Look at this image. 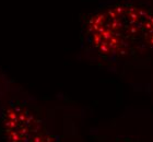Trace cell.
Returning a JSON list of instances; mask_svg holds the SVG:
<instances>
[{
  "label": "cell",
  "instance_id": "obj_1",
  "mask_svg": "<svg viewBox=\"0 0 153 142\" xmlns=\"http://www.w3.org/2000/svg\"><path fill=\"white\" fill-rule=\"evenodd\" d=\"M92 48L106 58L134 57L153 51V11L123 3L93 14L85 26Z\"/></svg>",
  "mask_w": 153,
  "mask_h": 142
},
{
  "label": "cell",
  "instance_id": "obj_2",
  "mask_svg": "<svg viewBox=\"0 0 153 142\" xmlns=\"http://www.w3.org/2000/svg\"><path fill=\"white\" fill-rule=\"evenodd\" d=\"M3 130L7 142H57L35 114L18 103L3 112Z\"/></svg>",
  "mask_w": 153,
  "mask_h": 142
}]
</instances>
